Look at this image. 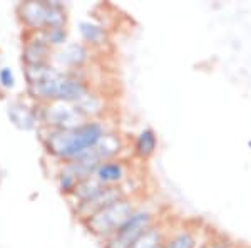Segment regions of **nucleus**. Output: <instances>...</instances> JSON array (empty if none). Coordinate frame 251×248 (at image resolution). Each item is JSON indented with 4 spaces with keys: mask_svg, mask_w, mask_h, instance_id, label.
Segmentation results:
<instances>
[{
    "mask_svg": "<svg viewBox=\"0 0 251 248\" xmlns=\"http://www.w3.org/2000/svg\"><path fill=\"white\" fill-rule=\"evenodd\" d=\"M64 40H66V30H64V29H52V30H49V42L62 44Z\"/></svg>",
    "mask_w": 251,
    "mask_h": 248,
    "instance_id": "f3484780",
    "label": "nucleus"
},
{
    "mask_svg": "<svg viewBox=\"0 0 251 248\" xmlns=\"http://www.w3.org/2000/svg\"><path fill=\"white\" fill-rule=\"evenodd\" d=\"M30 92L35 97L59 99L62 103H80L89 96L87 87L80 81L69 79L62 72L46 66H30L27 69Z\"/></svg>",
    "mask_w": 251,
    "mask_h": 248,
    "instance_id": "f257e3e1",
    "label": "nucleus"
},
{
    "mask_svg": "<svg viewBox=\"0 0 251 248\" xmlns=\"http://www.w3.org/2000/svg\"><path fill=\"white\" fill-rule=\"evenodd\" d=\"M154 226V215L146 208H139L132 213V217L107 238L104 248H131L149 228Z\"/></svg>",
    "mask_w": 251,
    "mask_h": 248,
    "instance_id": "20e7f679",
    "label": "nucleus"
},
{
    "mask_svg": "<svg viewBox=\"0 0 251 248\" xmlns=\"http://www.w3.org/2000/svg\"><path fill=\"white\" fill-rule=\"evenodd\" d=\"M166 243L164 231L161 226H152L131 248H163Z\"/></svg>",
    "mask_w": 251,
    "mask_h": 248,
    "instance_id": "9b49d317",
    "label": "nucleus"
},
{
    "mask_svg": "<svg viewBox=\"0 0 251 248\" xmlns=\"http://www.w3.org/2000/svg\"><path fill=\"white\" fill-rule=\"evenodd\" d=\"M163 248H164V247H163Z\"/></svg>",
    "mask_w": 251,
    "mask_h": 248,
    "instance_id": "aec40b11",
    "label": "nucleus"
},
{
    "mask_svg": "<svg viewBox=\"0 0 251 248\" xmlns=\"http://www.w3.org/2000/svg\"><path fill=\"white\" fill-rule=\"evenodd\" d=\"M106 138V129L100 123L86 121L74 129H60L49 136V151L69 161H75L96 148Z\"/></svg>",
    "mask_w": 251,
    "mask_h": 248,
    "instance_id": "f03ea898",
    "label": "nucleus"
},
{
    "mask_svg": "<svg viewBox=\"0 0 251 248\" xmlns=\"http://www.w3.org/2000/svg\"><path fill=\"white\" fill-rule=\"evenodd\" d=\"M206 248H236V245L226 238H216V240H208L206 242Z\"/></svg>",
    "mask_w": 251,
    "mask_h": 248,
    "instance_id": "dca6fc26",
    "label": "nucleus"
},
{
    "mask_svg": "<svg viewBox=\"0 0 251 248\" xmlns=\"http://www.w3.org/2000/svg\"><path fill=\"white\" fill-rule=\"evenodd\" d=\"M0 83L3 84V86L5 87H12L14 86V74H12V71L10 69H2V71H0Z\"/></svg>",
    "mask_w": 251,
    "mask_h": 248,
    "instance_id": "a211bd4d",
    "label": "nucleus"
},
{
    "mask_svg": "<svg viewBox=\"0 0 251 248\" xmlns=\"http://www.w3.org/2000/svg\"><path fill=\"white\" fill-rule=\"evenodd\" d=\"M200 245V230L184 226L177 230L173 237L166 238L164 248H198Z\"/></svg>",
    "mask_w": 251,
    "mask_h": 248,
    "instance_id": "1a4fd4ad",
    "label": "nucleus"
},
{
    "mask_svg": "<svg viewBox=\"0 0 251 248\" xmlns=\"http://www.w3.org/2000/svg\"><path fill=\"white\" fill-rule=\"evenodd\" d=\"M157 149V136L154 133V129L146 128L139 133L136 139V153L141 158H151Z\"/></svg>",
    "mask_w": 251,
    "mask_h": 248,
    "instance_id": "9d476101",
    "label": "nucleus"
},
{
    "mask_svg": "<svg viewBox=\"0 0 251 248\" xmlns=\"http://www.w3.org/2000/svg\"><path fill=\"white\" fill-rule=\"evenodd\" d=\"M9 116H10V119L14 121V124L19 126V128H22V129L34 128V123H35L34 114H32L25 106H22V104L9 106Z\"/></svg>",
    "mask_w": 251,
    "mask_h": 248,
    "instance_id": "f8f14e48",
    "label": "nucleus"
},
{
    "mask_svg": "<svg viewBox=\"0 0 251 248\" xmlns=\"http://www.w3.org/2000/svg\"><path fill=\"white\" fill-rule=\"evenodd\" d=\"M206 242H208V240H203V242H201V245L198 248H206Z\"/></svg>",
    "mask_w": 251,
    "mask_h": 248,
    "instance_id": "6ab92c4d",
    "label": "nucleus"
},
{
    "mask_svg": "<svg viewBox=\"0 0 251 248\" xmlns=\"http://www.w3.org/2000/svg\"><path fill=\"white\" fill-rule=\"evenodd\" d=\"M123 198H124V194L119 186H106V188L102 191H99L96 196H92L91 200L80 203L79 208H77V213L80 215L82 220H87L89 217L96 215L97 211H100L102 208H106V206L112 205V203L123 200Z\"/></svg>",
    "mask_w": 251,
    "mask_h": 248,
    "instance_id": "0eeeda50",
    "label": "nucleus"
},
{
    "mask_svg": "<svg viewBox=\"0 0 251 248\" xmlns=\"http://www.w3.org/2000/svg\"><path fill=\"white\" fill-rule=\"evenodd\" d=\"M104 188H106V186H104L102 183H99L94 176H91V178H87V180L80 181L79 185L75 186L74 194L79 198L80 203H84V201L91 200L92 196H96V194L99 193V191H102ZM80 203H79V205H80Z\"/></svg>",
    "mask_w": 251,
    "mask_h": 248,
    "instance_id": "ddd939ff",
    "label": "nucleus"
},
{
    "mask_svg": "<svg viewBox=\"0 0 251 248\" xmlns=\"http://www.w3.org/2000/svg\"><path fill=\"white\" fill-rule=\"evenodd\" d=\"M79 30H80L82 39L86 40V42H91V44H99L104 37L102 27L96 26V24H92V22H80Z\"/></svg>",
    "mask_w": 251,
    "mask_h": 248,
    "instance_id": "2eb2a0df",
    "label": "nucleus"
},
{
    "mask_svg": "<svg viewBox=\"0 0 251 248\" xmlns=\"http://www.w3.org/2000/svg\"><path fill=\"white\" fill-rule=\"evenodd\" d=\"M47 117L52 124L59 126L60 129H74L86 123V116L77 106L74 108V106H69V103H62V101H60V104L49 108Z\"/></svg>",
    "mask_w": 251,
    "mask_h": 248,
    "instance_id": "423d86ee",
    "label": "nucleus"
},
{
    "mask_svg": "<svg viewBox=\"0 0 251 248\" xmlns=\"http://www.w3.org/2000/svg\"><path fill=\"white\" fill-rule=\"evenodd\" d=\"M92 176L96 178L99 183H102L104 186H114L119 185L126 176V169L119 161H104L96 168V171Z\"/></svg>",
    "mask_w": 251,
    "mask_h": 248,
    "instance_id": "6e6552de",
    "label": "nucleus"
},
{
    "mask_svg": "<svg viewBox=\"0 0 251 248\" xmlns=\"http://www.w3.org/2000/svg\"><path fill=\"white\" fill-rule=\"evenodd\" d=\"M134 211L136 208L132 201L127 200V198H123V200L112 203V205L97 211L96 215L89 217L87 220H84V225L96 237L109 238L132 217Z\"/></svg>",
    "mask_w": 251,
    "mask_h": 248,
    "instance_id": "7ed1b4c3",
    "label": "nucleus"
},
{
    "mask_svg": "<svg viewBox=\"0 0 251 248\" xmlns=\"http://www.w3.org/2000/svg\"><path fill=\"white\" fill-rule=\"evenodd\" d=\"M22 17L25 22L32 27H49L52 29H64L66 24V17L59 9L52 5H46V3L30 2L22 5Z\"/></svg>",
    "mask_w": 251,
    "mask_h": 248,
    "instance_id": "39448f33",
    "label": "nucleus"
},
{
    "mask_svg": "<svg viewBox=\"0 0 251 248\" xmlns=\"http://www.w3.org/2000/svg\"><path fill=\"white\" fill-rule=\"evenodd\" d=\"M87 59V51L82 46L72 44L67 49H64V52L59 55V60L62 64H71V66H79Z\"/></svg>",
    "mask_w": 251,
    "mask_h": 248,
    "instance_id": "4468645a",
    "label": "nucleus"
}]
</instances>
